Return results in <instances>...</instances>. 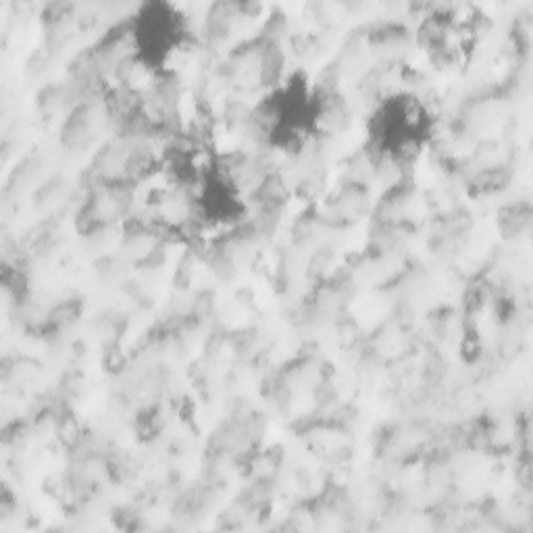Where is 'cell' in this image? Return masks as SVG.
<instances>
[{
	"label": "cell",
	"mask_w": 533,
	"mask_h": 533,
	"mask_svg": "<svg viewBox=\"0 0 533 533\" xmlns=\"http://www.w3.org/2000/svg\"><path fill=\"white\" fill-rule=\"evenodd\" d=\"M369 42L375 52H381L388 59H400L409 51L410 36L400 25H386V28L373 32Z\"/></svg>",
	"instance_id": "cell-1"
}]
</instances>
